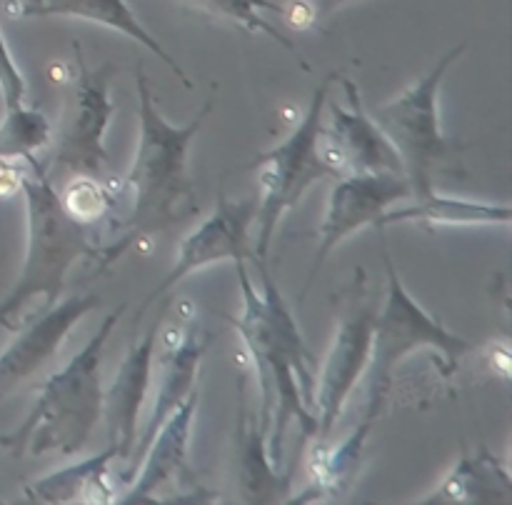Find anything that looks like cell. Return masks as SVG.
Listing matches in <instances>:
<instances>
[{
	"instance_id": "25",
	"label": "cell",
	"mask_w": 512,
	"mask_h": 505,
	"mask_svg": "<svg viewBox=\"0 0 512 505\" xmlns=\"http://www.w3.org/2000/svg\"><path fill=\"white\" fill-rule=\"evenodd\" d=\"M60 200L75 220L90 225L108 215L110 205H113V193H108V188L98 183L93 175H75L65 188V198Z\"/></svg>"
},
{
	"instance_id": "19",
	"label": "cell",
	"mask_w": 512,
	"mask_h": 505,
	"mask_svg": "<svg viewBox=\"0 0 512 505\" xmlns=\"http://www.w3.org/2000/svg\"><path fill=\"white\" fill-rule=\"evenodd\" d=\"M118 460L113 445L88 460L55 470L35 483L25 485V498L33 503L65 505V503H115L110 465Z\"/></svg>"
},
{
	"instance_id": "3",
	"label": "cell",
	"mask_w": 512,
	"mask_h": 505,
	"mask_svg": "<svg viewBox=\"0 0 512 505\" xmlns=\"http://www.w3.org/2000/svg\"><path fill=\"white\" fill-rule=\"evenodd\" d=\"M20 193L28 218V248L18 280L0 303V325L20 328L25 310L43 300L45 308L58 303L70 268L85 255H93L88 225L65 210L48 170L35 155L20 160Z\"/></svg>"
},
{
	"instance_id": "7",
	"label": "cell",
	"mask_w": 512,
	"mask_h": 505,
	"mask_svg": "<svg viewBox=\"0 0 512 505\" xmlns=\"http://www.w3.org/2000/svg\"><path fill=\"white\" fill-rule=\"evenodd\" d=\"M335 80H338V73H330L313 90V98H310L303 120L278 148L265 150V153L255 155L250 160V168H260V198L255 203L253 220V250L258 260L268 258L270 243H273L280 218L300 203L305 190L318 183V180L333 178L328 165L318 155V130L320 123H323L328 90Z\"/></svg>"
},
{
	"instance_id": "21",
	"label": "cell",
	"mask_w": 512,
	"mask_h": 505,
	"mask_svg": "<svg viewBox=\"0 0 512 505\" xmlns=\"http://www.w3.org/2000/svg\"><path fill=\"white\" fill-rule=\"evenodd\" d=\"M240 463H243V480L248 500L255 503H270L280 495L288 493V483L293 473H275L278 465L273 463L268 453V433L263 425H255V420L245 413V395H240Z\"/></svg>"
},
{
	"instance_id": "1",
	"label": "cell",
	"mask_w": 512,
	"mask_h": 505,
	"mask_svg": "<svg viewBox=\"0 0 512 505\" xmlns=\"http://www.w3.org/2000/svg\"><path fill=\"white\" fill-rule=\"evenodd\" d=\"M255 265L263 275V290H255L245 260L235 263L240 293H243V313L233 320V325L253 358L260 393H263L260 425L268 433L270 458L280 465L285 433L290 425L298 423L305 438L318 435V418H315L318 360L310 353L288 303L280 295L278 283L265 268V260H258Z\"/></svg>"
},
{
	"instance_id": "16",
	"label": "cell",
	"mask_w": 512,
	"mask_h": 505,
	"mask_svg": "<svg viewBox=\"0 0 512 505\" xmlns=\"http://www.w3.org/2000/svg\"><path fill=\"white\" fill-rule=\"evenodd\" d=\"M195 410H198V390H193V393L165 418V423L160 425L155 438L150 440L145 455L140 458L143 465H140L138 478L130 485L128 493L120 495L115 503H153L155 493H158L165 483H170L180 470H185Z\"/></svg>"
},
{
	"instance_id": "20",
	"label": "cell",
	"mask_w": 512,
	"mask_h": 505,
	"mask_svg": "<svg viewBox=\"0 0 512 505\" xmlns=\"http://www.w3.org/2000/svg\"><path fill=\"white\" fill-rule=\"evenodd\" d=\"M512 218V208L508 203H478V200L443 198L438 193H430L428 198H418V203L410 208H390L380 218L378 228L395 223H420V225H508Z\"/></svg>"
},
{
	"instance_id": "22",
	"label": "cell",
	"mask_w": 512,
	"mask_h": 505,
	"mask_svg": "<svg viewBox=\"0 0 512 505\" xmlns=\"http://www.w3.org/2000/svg\"><path fill=\"white\" fill-rule=\"evenodd\" d=\"M370 430H373V420L363 418L358 428H355L338 448H325V445H320L313 455V463H310L313 488L305 490L308 495H305V498H298L295 503L333 498L335 493H343V490L353 483V475L358 473V465L360 458H363V448Z\"/></svg>"
},
{
	"instance_id": "13",
	"label": "cell",
	"mask_w": 512,
	"mask_h": 505,
	"mask_svg": "<svg viewBox=\"0 0 512 505\" xmlns=\"http://www.w3.org/2000/svg\"><path fill=\"white\" fill-rule=\"evenodd\" d=\"M100 305L95 293L70 295L50 305L35 320H30L0 353V398L13 393L20 383L33 378L60 350L70 330Z\"/></svg>"
},
{
	"instance_id": "5",
	"label": "cell",
	"mask_w": 512,
	"mask_h": 505,
	"mask_svg": "<svg viewBox=\"0 0 512 505\" xmlns=\"http://www.w3.org/2000/svg\"><path fill=\"white\" fill-rule=\"evenodd\" d=\"M383 260L385 273H388V290H385L383 308L375 315L373 350H370V363L365 370L368 385H365L363 418L373 420V423L383 413L395 368L410 353H415L418 348H435L438 363L443 365V375H450L458 368L460 358L475 350L470 340L445 328L408 293L388 250H385Z\"/></svg>"
},
{
	"instance_id": "23",
	"label": "cell",
	"mask_w": 512,
	"mask_h": 505,
	"mask_svg": "<svg viewBox=\"0 0 512 505\" xmlns=\"http://www.w3.org/2000/svg\"><path fill=\"white\" fill-rule=\"evenodd\" d=\"M193 10L208 13L213 18H223L235 23L250 35H268L285 50L295 53V43L285 33H280L278 25L270 23L263 13H285V8L275 0H183Z\"/></svg>"
},
{
	"instance_id": "8",
	"label": "cell",
	"mask_w": 512,
	"mask_h": 505,
	"mask_svg": "<svg viewBox=\"0 0 512 505\" xmlns=\"http://www.w3.org/2000/svg\"><path fill=\"white\" fill-rule=\"evenodd\" d=\"M375 315H378L375 295L365 288V270L358 268L345 305L340 308L338 330H335L328 360H325L320 380L315 385V418H318L315 438L318 440H328L350 393L368 370Z\"/></svg>"
},
{
	"instance_id": "17",
	"label": "cell",
	"mask_w": 512,
	"mask_h": 505,
	"mask_svg": "<svg viewBox=\"0 0 512 505\" xmlns=\"http://www.w3.org/2000/svg\"><path fill=\"white\" fill-rule=\"evenodd\" d=\"M18 10L20 15H30V18H53V15H60V18H78L85 20V23H98L105 25V28L118 30L125 38L148 48L155 58L163 60L185 88H193V80L185 75L178 60L158 43L153 33L145 30V25L135 18L133 8L125 0H20Z\"/></svg>"
},
{
	"instance_id": "12",
	"label": "cell",
	"mask_w": 512,
	"mask_h": 505,
	"mask_svg": "<svg viewBox=\"0 0 512 505\" xmlns=\"http://www.w3.org/2000/svg\"><path fill=\"white\" fill-rule=\"evenodd\" d=\"M348 108L340 103H328L333 115L330 123H320L318 130V155L333 178L353 173H400L403 163L383 130L378 128L370 113L365 110L358 85L350 78H343Z\"/></svg>"
},
{
	"instance_id": "4",
	"label": "cell",
	"mask_w": 512,
	"mask_h": 505,
	"mask_svg": "<svg viewBox=\"0 0 512 505\" xmlns=\"http://www.w3.org/2000/svg\"><path fill=\"white\" fill-rule=\"evenodd\" d=\"M123 313L125 305L110 313L83 350L45 380L23 423L13 433L0 435V445L8 448L10 455H75L85 448L95 425L103 418V350Z\"/></svg>"
},
{
	"instance_id": "14",
	"label": "cell",
	"mask_w": 512,
	"mask_h": 505,
	"mask_svg": "<svg viewBox=\"0 0 512 505\" xmlns=\"http://www.w3.org/2000/svg\"><path fill=\"white\" fill-rule=\"evenodd\" d=\"M170 308V300H163L158 315L148 333L140 335L125 353L118 365L113 383L103 390V415L108 425V445H113L118 458L130 460L138 443V418L143 410L145 393L150 388V368H153V350L158 340V328L163 313Z\"/></svg>"
},
{
	"instance_id": "11",
	"label": "cell",
	"mask_w": 512,
	"mask_h": 505,
	"mask_svg": "<svg viewBox=\"0 0 512 505\" xmlns=\"http://www.w3.org/2000/svg\"><path fill=\"white\" fill-rule=\"evenodd\" d=\"M408 198H413V188H410L408 178L400 173H353L335 178L328 208H325L323 223H320L318 230V253H315L313 265L308 270V280H305L300 300H305L325 260L345 238L358 233L365 225L378 228L380 218L395 203Z\"/></svg>"
},
{
	"instance_id": "18",
	"label": "cell",
	"mask_w": 512,
	"mask_h": 505,
	"mask_svg": "<svg viewBox=\"0 0 512 505\" xmlns=\"http://www.w3.org/2000/svg\"><path fill=\"white\" fill-rule=\"evenodd\" d=\"M512 480L503 458L478 448L465 453L453 470L440 480L433 495L423 498V505H470V503H510Z\"/></svg>"
},
{
	"instance_id": "26",
	"label": "cell",
	"mask_w": 512,
	"mask_h": 505,
	"mask_svg": "<svg viewBox=\"0 0 512 505\" xmlns=\"http://www.w3.org/2000/svg\"><path fill=\"white\" fill-rule=\"evenodd\" d=\"M0 95H3L5 110L20 108V105H25V98H28V83H25L23 73L15 65L3 33H0Z\"/></svg>"
},
{
	"instance_id": "10",
	"label": "cell",
	"mask_w": 512,
	"mask_h": 505,
	"mask_svg": "<svg viewBox=\"0 0 512 505\" xmlns=\"http://www.w3.org/2000/svg\"><path fill=\"white\" fill-rule=\"evenodd\" d=\"M253 220V200H228L225 195H220L218 205H215V213L208 215L193 233L185 235L183 243L178 245V258H175L173 268L168 270V275L138 305L133 328H138L145 310L155 300L165 298L190 273H198V270L208 268V265L223 263V260H233V263H238V260L258 263L253 250V233H250Z\"/></svg>"
},
{
	"instance_id": "24",
	"label": "cell",
	"mask_w": 512,
	"mask_h": 505,
	"mask_svg": "<svg viewBox=\"0 0 512 505\" xmlns=\"http://www.w3.org/2000/svg\"><path fill=\"white\" fill-rule=\"evenodd\" d=\"M50 135H53V128L40 110L28 108V105L5 110L0 120V160L35 155L50 143Z\"/></svg>"
},
{
	"instance_id": "6",
	"label": "cell",
	"mask_w": 512,
	"mask_h": 505,
	"mask_svg": "<svg viewBox=\"0 0 512 505\" xmlns=\"http://www.w3.org/2000/svg\"><path fill=\"white\" fill-rule=\"evenodd\" d=\"M463 50L465 43L455 45L435 63V68L420 75L398 98L378 105L370 113L400 155L403 175L415 198H428L435 193V175L458 163V145L440 128V85Z\"/></svg>"
},
{
	"instance_id": "9",
	"label": "cell",
	"mask_w": 512,
	"mask_h": 505,
	"mask_svg": "<svg viewBox=\"0 0 512 505\" xmlns=\"http://www.w3.org/2000/svg\"><path fill=\"white\" fill-rule=\"evenodd\" d=\"M75 50V78L70 80L68 105H65L63 125L53 150V163L70 168L75 175L98 178L110 165V153L105 148V133L113 120L115 105L110 100V80L115 65L103 63L90 68L78 43Z\"/></svg>"
},
{
	"instance_id": "15",
	"label": "cell",
	"mask_w": 512,
	"mask_h": 505,
	"mask_svg": "<svg viewBox=\"0 0 512 505\" xmlns=\"http://www.w3.org/2000/svg\"><path fill=\"white\" fill-rule=\"evenodd\" d=\"M208 335L195 328H173L165 333L163 353H160V388L155 398L153 415L145 425L143 435L135 443V460H140L148 450L150 440L155 438L160 425L165 423L170 413L188 398L195 390V378H198L200 360H203L205 348H208Z\"/></svg>"
},
{
	"instance_id": "2",
	"label": "cell",
	"mask_w": 512,
	"mask_h": 505,
	"mask_svg": "<svg viewBox=\"0 0 512 505\" xmlns=\"http://www.w3.org/2000/svg\"><path fill=\"white\" fill-rule=\"evenodd\" d=\"M135 85L140 100V140L133 168L123 180L133 195V208L120 225L118 240L98 253V273L110 268L138 238L163 233L188 215L198 213L195 185L188 168L190 145L215 103L208 100L190 123L173 125L155 105L153 88L143 70L135 75Z\"/></svg>"
}]
</instances>
